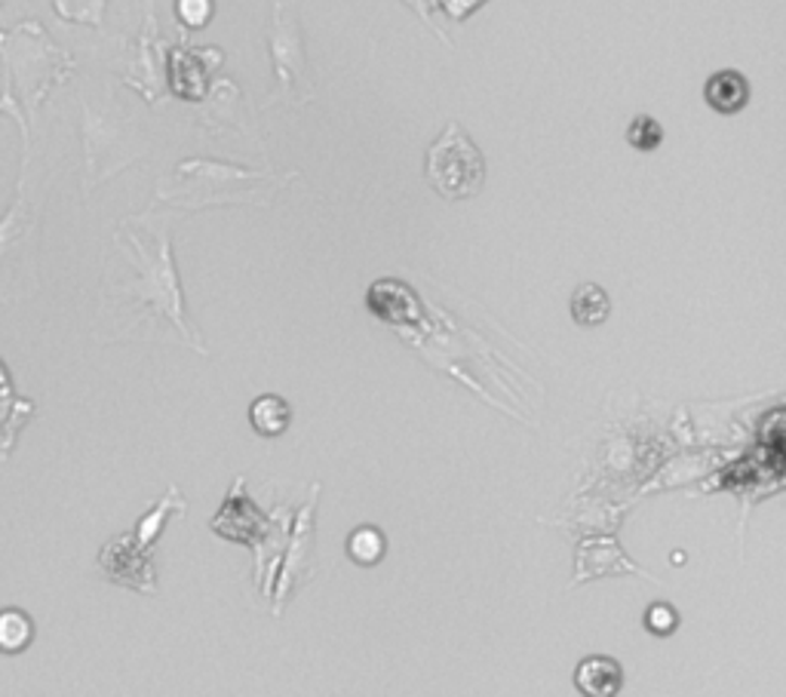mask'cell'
<instances>
[{"mask_svg": "<svg viewBox=\"0 0 786 697\" xmlns=\"http://www.w3.org/2000/svg\"><path fill=\"white\" fill-rule=\"evenodd\" d=\"M574 685L587 697H614L624 688V670L608 655H590L574 670Z\"/></svg>", "mask_w": 786, "mask_h": 697, "instance_id": "5", "label": "cell"}, {"mask_svg": "<svg viewBox=\"0 0 786 697\" xmlns=\"http://www.w3.org/2000/svg\"><path fill=\"white\" fill-rule=\"evenodd\" d=\"M611 314V299L603 287L596 283H584L574 289L572 295V317L581 326H603Z\"/></svg>", "mask_w": 786, "mask_h": 697, "instance_id": "9", "label": "cell"}, {"mask_svg": "<svg viewBox=\"0 0 786 697\" xmlns=\"http://www.w3.org/2000/svg\"><path fill=\"white\" fill-rule=\"evenodd\" d=\"M703 99L719 114H737L750 102V80L734 68L715 72L703 87Z\"/></svg>", "mask_w": 786, "mask_h": 697, "instance_id": "6", "label": "cell"}, {"mask_svg": "<svg viewBox=\"0 0 786 697\" xmlns=\"http://www.w3.org/2000/svg\"><path fill=\"white\" fill-rule=\"evenodd\" d=\"M151 550L142 547L139 541H126V537H114L107 541L105 550L99 556V566L102 572L124 584V587H132V591L142 593H154V569H151Z\"/></svg>", "mask_w": 786, "mask_h": 697, "instance_id": "3", "label": "cell"}, {"mask_svg": "<svg viewBox=\"0 0 786 697\" xmlns=\"http://www.w3.org/2000/svg\"><path fill=\"white\" fill-rule=\"evenodd\" d=\"M194 72H203L200 55L191 50H179L173 55V90L179 92L181 99H200L206 90V80L194 77Z\"/></svg>", "mask_w": 786, "mask_h": 697, "instance_id": "10", "label": "cell"}, {"mask_svg": "<svg viewBox=\"0 0 786 697\" xmlns=\"http://www.w3.org/2000/svg\"><path fill=\"white\" fill-rule=\"evenodd\" d=\"M179 495V489L176 485H169V492H166V498L151 510V514H144L142 519H139V525H136V541L142 544V547H154V541H157V535L163 532V522H166V517H169V504H173V498Z\"/></svg>", "mask_w": 786, "mask_h": 697, "instance_id": "12", "label": "cell"}, {"mask_svg": "<svg viewBox=\"0 0 786 697\" xmlns=\"http://www.w3.org/2000/svg\"><path fill=\"white\" fill-rule=\"evenodd\" d=\"M270 59L277 74V96H287L292 102H310L314 87L307 77V55H304L302 28H299V10L295 0H270Z\"/></svg>", "mask_w": 786, "mask_h": 697, "instance_id": "2", "label": "cell"}, {"mask_svg": "<svg viewBox=\"0 0 786 697\" xmlns=\"http://www.w3.org/2000/svg\"><path fill=\"white\" fill-rule=\"evenodd\" d=\"M626 142L633 144L636 151H655L663 142V126L648 114H636L626 126Z\"/></svg>", "mask_w": 786, "mask_h": 697, "instance_id": "13", "label": "cell"}, {"mask_svg": "<svg viewBox=\"0 0 786 697\" xmlns=\"http://www.w3.org/2000/svg\"><path fill=\"white\" fill-rule=\"evenodd\" d=\"M176 16L185 28L200 31L215 16V0H176Z\"/></svg>", "mask_w": 786, "mask_h": 697, "instance_id": "14", "label": "cell"}, {"mask_svg": "<svg viewBox=\"0 0 786 697\" xmlns=\"http://www.w3.org/2000/svg\"><path fill=\"white\" fill-rule=\"evenodd\" d=\"M250 421L255 433H262V436H280V433H287V428L292 424V409H289V403L283 396L265 394L258 396L250 406Z\"/></svg>", "mask_w": 786, "mask_h": 697, "instance_id": "7", "label": "cell"}, {"mask_svg": "<svg viewBox=\"0 0 786 697\" xmlns=\"http://www.w3.org/2000/svg\"><path fill=\"white\" fill-rule=\"evenodd\" d=\"M424 176L440 198L467 200L480 194V188L485 185V157L465 132V126L452 121L443 129V136L430 144L424 157Z\"/></svg>", "mask_w": 786, "mask_h": 697, "instance_id": "1", "label": "cell"}, {"mask_svg": "<svg viewBox=\"0 0 786 697\" xmlns=\"http://www.w3.org/2000/svg\"><path fill=\"white\" fill-rule=\"evenodd\" d=\"M384 550H388V541L372 525H359L347 537V556L357 566H376V562H381Z\"/></svg>", "mask_w": 786, "mask_h": 697, "instance_id": "11", "label": "cell"}, {"mask_svg": "<svg viewBox=\"0 0 786 697\" xmlns=\"http://www.w3.org/2000/svg\"><path fill=\"white\" fill-rule=\"evenodd\" d=\"M369 311L376 314L378 320L388 322H406V320H421V302L418 295L411 292V287L400 283V280H378L366 295Z\"/></svg>", "mask_w": 786, "mask_h": 697, "instance_id": "4", "label": "cell"}, {"mask_svg": "<svg viewBox=\"0 0 786 697\" xmlns=\"http://www.w3.org/2000/svg\"><path fill=\"white\" fill-rule=\"evenodd\" d=\"M436 3H443V7H446V13L455 18V22H465V18L470 16L477 7H483L485 0H436Z\"/></svg>", "mask_w": 786, "mask_h": 697, "instance_id": "16", "label": "cell"}, {"mask_svg": "<svg viewBox=\"0 0 786 697\" xmlns=\"http://www.w3.org/2000/svg\"><path fill=\"white\" fill-rule=\"evenodd\" d=\"M35 639V621L22 608H0V655H18Z\"/></svg>", "mask_w": 786, "mask_h": 697, "instance_id": "8", "label": "cell"}, {"mask_svg": "<svg viewBox=\"0 0 786 697\" xmlns=\"http://www.w3.org/2000/svg\"><path fill=\"white\" fill-rule=\"evenodd\" d=\"M645 626H648L655 636H670V633L680 626V614H676V608L667 606V603L648 606V611H645Z\"/></svg>", "mask_w": 786, "mask_h": 697, "instance_id": "15", "label": "cell"}]
</instances>
